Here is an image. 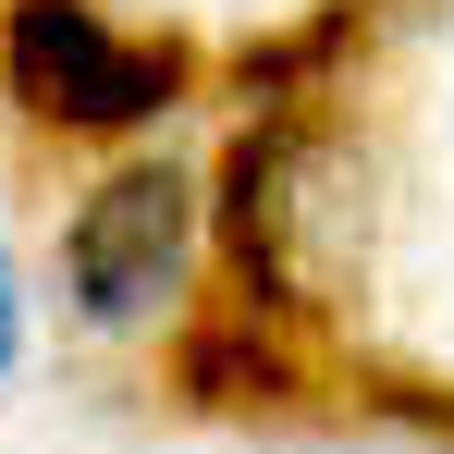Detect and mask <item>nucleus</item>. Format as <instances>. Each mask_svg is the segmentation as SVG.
<instances>
[{
  "mask_svg": "<svg viewBox=\"0 0 454 454\" xmlns=\"http://www.w3.org/2000/svg\"><path fill=\"white\" fill-rule=\"evenodd\" d=\"M25 356V307H12V270H0V369Z\"/></svg>",
  "mask_w": 454,
  "mask_h": 454,
  "instance_id": "nucleus-4",
  "label": "nucleus"
},
{
  "mask_svg": "<svg viewBox=\"0 0 454 454\" xmlns=\"http://www.w3.org/2000/svg\"><path fill=\"white\" fill-rule=\"evenodd\" d=\"M184 258H197V184H184V172H160V160L111 172V184L74 209V233H62L74 307L98 319V332H136L148 307H172Z\"/></svg>",
  "mask_w": 454,
  "mask_h": 454,
  "instance_id": "nucleus-2",
  "label": "nucleus"
},
{
  "mask_svg": "<svg viewBox=\"0 0 454 454\" xmlns=\"http://www.w3.org/2000/svg\"><path fill=\"white\" fill-rule=\"evenodd\" d=\"M283 184H295V136H283V123L233 136V160H222V233H233V270H246L258 307H283Z\"/></svg>",
  "mask_w": 454,
  "mask_h": 454,
  "instance_id": "nucleus-3",
  "label": "nucleus"
},
{
  "mask_svg": "<svg viewBox=\"0 0 454 454\" xmlns=\"http://www.w3.org/2000/svg\"><path fill=\"white\" fill-rule=\"evenodd\" d=\"M0 86H12L25 111H50V123L123 136V123H160V111H172L184 50L98 25L86 0H12V12H0Z\"/></svg>",
  "mask_w": 454,
  "mask_h": 454,
  "instance_id": "nucleus-1",
  "label": "nucleus"
}]
</instances>
